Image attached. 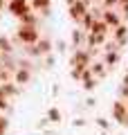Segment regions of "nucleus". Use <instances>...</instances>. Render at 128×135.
I'll return each mask as SVG.
<instances>
[{"label":"nucleus","mask_w":128,"mask_h":135,"mask_svg":"<svg viewBox=\"0 0 128 135\" xmlns=\"http://www.w3.org/2000/svg\"><path fill=\"white\" fill-rule=\"evenodd\" d=\"M18 36H20L23 43H29V45L38 41V32H36L34 27H20V34H18Z\"/></svg>","instance_id":"1"},{"label":"nucleus","mask_w":128,"mask_h":135,"mask_svg":"<svg viewBox=\"0 0 128 135\" xmlns=\"http://www.w3.org/2000/svg\"><path fill=\"white\" fill-rule=\"evenodd\" d=\"M112 113H115V117H117L121 124H128V115H126V106H124L121 101H117L115 104V108H112Z\"/></svg>","instance_id":"2"},{"label":"nucleus","mask_w":128,"mask_h":135,"mask_svg":"<svg viewBox=\"0 0 128 135\" xmlns=\"http://www.w3.org/2000/svg\"><path fill=\"white\" fill-rule=\"evenodd\" d=\"M117 61H119V56H117L115 52H108V54H106V63H108V65H115Z\"/></svg>","instance_id":"3"},{"label":"nucleus","mask_w":128,"mask_h":135,"mask_svg":"<svg viewBox=\"0 0 128 135\" xmlns=\"http://www.w3.org/2000/svg\"><path fill=\"white\" fill-rule=\"evenodd\" d=\"M16 79H18V83L27 81V79H29V72H27V70H18V74H16Z\"/></svg>","instance_id":"4"},{"label":"nucleus","mask_w":128,"mask_h":135,"mask_svg":"<svg viewBox=\"0 0 128 135\" xmlns=\"http://www.w3.org/2000/svg\"><path fill=\"white\" fill-rule=\"evenodd\" d=\"M50 119H52V122H58V119H61V113H58L56 108H52V110H50Z\"/></svg>","instance_id":"5"},{"label":"nucleus","mask_w":128,"mask_h":135,"mask_svg":"<svg viewBox=\"0 0 128 135\" xmlns=\"http://www.w3.org/2000/svg\"><path fill=\"white\" fill-rule=\"evenodd\" d=\"M72 41H74V43L79 45L81 41H83V34H81V32H74V34H72Z\"/></svg>","instance_id":"6"},{"label":"nucleus","mask_w":128,"mask_h":135,"mask_svg":"<svg viewBox=\"0 0 128 135\" xmlns=\"http://www.w3.org/2000/svg\"><path fill=\"white\" fill-rule=\"evenodd\" d=\"M97 124H99L101 128H108V122H106V119H97Z\"/></svg>","instance_id":"7"},{"label":"nucleus","mask_w":128,"mask_h":135,"mask_svg":"<svg viewBox=\"0 0 128 135\" xmlns=\"http://www.w3.org/2000/svg\"><path fill=\"white\" fill-rule=\"evenodd\" d=\"M121 95H124V97H128V86H124V88H121Z\"/></svg>","instance_id":"8"},{"label":"nucleus","mask_w":128,"mask_h":135,"mask_svg":"<svg viewBox=\"0 0 128 135\" xmlns=\"http://www.w3.org/2000/svg\"><path fill=\"white\" fill-rule=\"evenodd\" d=\"M126 86H128V72H126Z\"/></svg>","instance_id":"9"}]
</instances>
